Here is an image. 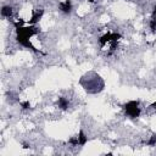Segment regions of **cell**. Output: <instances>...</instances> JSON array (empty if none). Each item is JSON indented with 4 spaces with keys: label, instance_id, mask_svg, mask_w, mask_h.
I'll use <instances>...</instances> for the list:
<instances>
[{
    "label": "cell",
    "instance_id": "obj_2",
    "mask_svg": "<svg viewBox=\"0 0 156 156\" xmlns=\"http://www.w3.org/2000/svg\"><path fill=\"white\" fill-rule=\"evenodd\" d=\"M60 10L63 13H71V10H72V2H71V0H65V1L60 2Z\"/></svg>",
    "mask_w": 156,
    "mask_h": 156
},
{
    "label": "cell",
    "instance_id": "obj_3",
    "mask_svg": "<svg viewBox=\"0 0 156 156\" xmlns=\"http://www.w3.org/2000/svg\"><path fill=\"white\" fill-rule=\"evenodd\" d=\"M1 15L4 17H10L12 15V7L11 6H4L1 10Z\"/></svg>",
    "mask_w": 156,
    "mask_h": 156
},
{
    "label": "cell",
    "instance_id": "obj_4",
    "mask_svg": "<svg viewBox=\"0 0 156 156\" xmlns=\"http://www.w3.org/2000/svg\"><path fill=\"white\" fill-rule=\"evenodd\" d=\"M87 1H89V2H94L95 0H87Z\"/></svg>",
    "mask_w": 156,
    "mask_h": 156
},
{
    "label": "cell",
    "instance_id": "obj_1",
    "mask_svg": "<svg viewBox=\"0 0 156 156\" xmlns=\"http://www.w3.org/2000/svg\"><path fill=\"white\" fill-rule=\"evenodd\" d=\"M124 111H126V115H128L130 118H136V117H139L141 108L139 106V102H136V101H128L124 105Z\"/></svg>",
    "mask_w": 156,
    "mask_h": 156
}]
</instances>
